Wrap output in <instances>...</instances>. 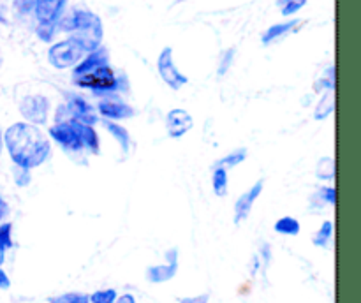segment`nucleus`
<instances>
[{"mask_svg":"<svg viewBox=\"0 0 361 303\" xmlns=\"http://www.w3.org/2000/svg\"><path fill=\"white\" fill-rule=\"evenodd\" d=\"M4 148L14 166L35 169L51 155V143L39 127L27 122H16L4 130Z\"/></svg>","mask_w":361,"mask_h":303,"instance_id":"nucleus-1","label":"nucleus"},{"mask_svg":"<svg viewBox=\"0 0 361 303\" xmlns=\"http://www.w3.org/2000/svg\"><path fill=\"white\" fill-rule=\"evenodd\" d=\"M49 137L69 154L87 152L97 155L101 150V141L94 125H87L76 118L53 122V125L49 127Z\"/></svg>","mask_w":361,"mask_h":303,"instance_id":"nucleus-2","label":"nucleus"},{"mask_svg":"<svg viewBox=\"0 0 361 303\" xmlns=\"http://www.w3.org/2000/svg\"><path fill=\"white\" fill-rule=\"evenodd\" d=\"M56 28L67 32L69 37H73L85 53H92L102 46V37H104V28H102L101 18L95 13L87 9H74L67 16L60 18Z\"/></svg>","mask_w":361,"mask_h":303,"instance_id":"nucleus-3","label":"nucleus"},{"mask_svg":"<svg viewBox=\"0 0 361 303\" xmlns=\"http://www.w3.org/2000/svg\"><path fill=\"white\" fill-rule=\"evenodd\" d=\"M73 83L85 90L94 92L97 97H104V95L116 94L118 90H122V78L116 76L109 63H101L92 69L73 73Z\"/></svg>","mask_w":361,"mask_h":303,"instance_id":"nucleus-4","label":"nucleus"},{"mask_svg":"<svg viewBox=\"0 0 361 303\" xmlns=\"http://www.w3.org/2000/svg\"><path fill=\"white\" fill-rule=\"evenodd\" d=\"M85 49L74 41L73 37H67L66 41H59L51 44L48 49V60L55 69H69L76 67L85 58Z\"/></svg>","mask_w":361,"mask_h":303,"instance_id":"nucleus-5","label":"nucleus"},{"mask_svg":"<svg viewBox=\"0 0 361 303\" xmlns=\"http://www.w3.org/2000/svg\"><path fill=\"white\" fill-rule=\"evenodd\" d=\"M20 113L23 122L32 125H46L49 118V99L42 94H32L23 97L20 104Z\"/></svg>","mask_w":361,"mask_h":303,"instance_id":"nucleus-6","label":"nucleus"},{"mask_svg":"<svg viewBox=\"0 0 361 303\" xmlns=\"http://www.w3.org/2000/svg\"><path fill=\"white\" fill-rule=\"evenodd\" d=\"M95 111L102 120H111V122H120V120H129L136 116V109L116 94H109L101 97V101L95 106Z\"/></svg>","mask_w":361,"mask_h":303,"instance_id":"nucleus-7","label":"nucleus"},{"mask_svg":"<svg viewBox=\"0 0 361 303\" xmlns=\"http://www.w3.org/2000/svg\"><path fill=\"white\" fill-rule=\"evenodd\" d=\"M157 70L161 80L168 85L171 90H182L187 83H189V78L183 73H180L178 67L175 66V60H173V49L169 46H166L161 51L157 58Z\"/></svg>","mask_w":361,"mask_h":303,"instance_id":"nucleus-8","label":"nucleus"},{"mask_svg":"<svg viewBox=\"0 0 361 303\" xmlns=\"http://www.w3.org/2000/svg\"><path fill=\"white\" fill-rule=\"evenodd\" d=\"M67 0H35L34 13L37 18V25L56 27L60 18L63 16Z\"/></svg>","mask_w":361,"mask_h":303,"instance_id":"nucleus-9","label":"nucleus"},{"mask_svg":"<svg viewBox=\"0 0 361 303\" xmlns=\"http://www.w3.org/2000/svg\"><path fill=\"white\" fill-rule=\"evenodd\" d=\"M194 127V118L187 109L175 108L166 115V130L171 140H180Z\"/></svg>","mask_w":361,"mask_h":303,"instance_id":"nucleus-10","label":"nucleus"},{"mask_svg":"<svg viewBox=\"0 0 361 303\" xmlns=\"http://www.w3.org/2000/svg\"><path fill=\"white\" fill-rule=\"evenodd\" d=\"M63 104L67 106L71 115L76 120H80V122L87 123V125H94V123L99 122V115L97 111H95V108L87 101V99L81 97V95L69 94L67 95V101L63 102Z\"/></svg>","mask_w":361,"mask_h":303,"instance_id":"nucleus-11","label":"nucleus"},{"mask_svg":"<svg viewBox=\"0 0 361 303\" xmlns=\"http://www.w3.org/2000/svg\"><path fill=\"white\" fill-rule=\"evenodd\" d=\"M263 187H264V182L263 180H257L256 183H254L252 187H250L249 190H245V192L242 194V196L236 199L235 203V224H242L245 218H249L250 211H252L254 208V203L257 201V197L261 196V192H263Z\"/></svg>","mask_w":361,"mask_h":303,"instance_id":"nucleus-12","label":"nucleus"},{"mask_svg":"<svg viewBox=\"0 0 361 303\" xmlns=\"http://www.w3.org/2000/svg\"><path fill=\"white\" fill-rule=\"evenodd\" d=\"M178 270V259H176V250H169L168 252V263L157 264V266L148 268L147 278L154 284H161V282L171 280Z\"/></svg>","mask_w":361,"mask_h":303,"instance_id":"nucleus-13","label":"nucleus"},{"mask_svg":"<svg viewBox=\"0 0 361 303\" xmlns=\"http://www.w3.org/2000/svg\"><path fill=\"white\" fill-rule=\"evenodd\" d=\"M102 123H104V129L113 136V140L120 144L123 154H129L130 147H133V140H130L129 130L123 125H120V123L111 122V120H102Z\"/></svg>","mask_w":361,"mask_h":303,"instance_id":"nucleus-14","label":"nucleus"},{"mask_svg":"<svg viewBox=\"0 0 361 303\" xmlns=\"http://www.w3.org/2000/svg\"><path fill=\"white\" fill-rule=\"evenodd\" d=\"M300 25H302V20H291V21H286V23L271 25V27L263 34V44H267V46L271 44V42L277 41V39H281V37H284V35L289 34V32L296 30Z\"/></svg>","mask_w":361,"mask_h":303,"instance_id":"nucleus-15","label":"nucleus"},{"mask_svg":"<svg viewBox=\"0 0 361 303\" xmlns=\"http://www.w3.org/2000/svg\"><path fill=\"white\" fill-rule=\"evenodd\" d=\"M335 111V90H324L317 101L316 109H314V118L323 122L330 118L331 113Z\"/></svg>","mask_w":361,"mask_h":303,"instance_id":"nucleus-16","label":"nucleus"},{"mask_svg":"<svg viewBox=\"0 0 361 303\" xmlns=\"http://www.w3.org/2000/svg\"><path fill=\"white\" fill-rule=\"evenodd\" d=\"M275 231L279 235H284V236H296L300 235V221L298 218L291 217V215H286V217H281L274 225Z\"/></svg>","mask_w":361,"mask_h":303,"instance_id":"nucleus-17","label":"nucleus"},{"mask_svg":"<svg viewBox=\"0 0 361 303\" xmlns=\"http://www.w3.org/2000/svg\"><path fill=\"white\" fill-rule=\"evenodd\" d=\"M228 171L222 168H215L214 175H212V189H214L215 196L224 197L228 194Z\"/></svg>","mask_w":361,"mask_h":303,"instance_id":"nucleus-18","label":"nucleus"},{"mask_svg":"<svg viewBox=\"0 0 361 303\" xmlns=\"http://www.w3.org/2000/svg\"><path fill=\"white\" fill-rule=\"evenodd\" d=\"M245 159H247V148H238V150L229 152L228 155H224V157L217 162V166H215V168H222L228 171V169L236 168V166L242 164Z\"/></svg>","mask_w":361,"mask_h":303,"instance_id":"nucleus-19","label":"nucleus"},{"mask_svg":"<svg viewBox=\"0 0 361 303\" xmlns=\"http://www.w3.org/2000/svg\"><path fill=\"white\" fill-rule=\"evenodd\" d=\"M316 176L324 180V182H331L335 178V159L334 157H321L316 166Z\"/></svg>","mask_w":361,"mask_h":303,"instance_id":"nucleus-20","label":"nucleus"},{"mask_svg":"<svg viewBox=\"0 0 361 303\" xmlns=\"http://www.w3.org/2000/svg\"><path fill=\"white\" fill-rule=\"evenodd\" d=\"M331 238H334V222L324 221L323 225L317 229V233L314 235V245L317 247H328L330 245Z\"/></svg>","mask_w":361,"mask_h":303,"instance_id":"nucleus-21","label":"nucleus"},{"mask_svg":"<svg viewBox=\"0 0 361 303\" xmlns=\"http://www.w3.org/2000/svg\"><path fill=\"white\" fill-rule=\"evenodd\" d=\"M49 303H90L88 295L85 292H63V295L51 296L48 299Z\"/></svg>","mask_w":361,"mask_h":303,"instance_id":"nucleus-22","label":"nucleus"},{"mask_svg":"<svg viewBox=\"0 0 361 303\" xmlns=\"http://www.w3.org/2000/svg\"><path fill=\"white\" fill-rule=\"evenodd\" d=\"M314 90L321 92V94H323L324 90H335V66L328 67L326 73H324V76L321 78V80L316 81V85H314Z\"/></svg>","mask_w":361,"mask_h":303,"instance_id":"nucleus-23","label":"nucleus"},{"mask_svg":"<svg viewBox=\"0 0 361 303\" xmlns=\"http://www.w3.org/2000/svg\"><path fill=\"white\" fill-rule=\"evenodd\" d=\"M116 291L115 289H99L94 295L88 296L90 303H115L116 299Z\"/></svg>","mask_w":361,"mask_h":303,"instance_id":"nucleus-24","label":"nucleus"},{"mask_svg":"<svg viewBox=\"0 0 361 303\" xmlns=\"http://www.w3.org/2000/svg\"><path fill=\"white\" fill-rule=\"evenodd\" d=\"M335 187H323V189L317 190L316 194L312 196V199H317V203H326V204H334L335 206V201H337V197H335Z\"/></svg>","mask_w":361,"mask_h":303,"instance_id":"nucleus-25","label":"nucleus"},{"mask_svg":"<svg viewBox=\"0 0 361 303\" xmlns=\"http://www.w3.org/2000/svg\"><path fill=\"white\" fill-rule=\"evenodd\" d=\"M30 169H25L20 168V166H14L13 169V176H14V182H16L18 187H27L30 183L32 176H30Z\"/></svg>","mask_w":361,"mask_h":303,"instance_id":"nucleus-26","label":"nucleus"},{"mask_svg":"<svg viewBox=\"0 0 361 303\" xmlns=\"http://www.w3.org/2000/svg\"><path fill=\"white\" fill-rule=\"evenodd\" d=\"M305 4L307 0H289L286 6H282V16H293V14L298 13Z\"/></svg>","mask_w":361,"mask_h":303,"instance_id":"nucleus-27","label":"nucleus"},{"mask_svg":"<svg viewBox=\"0 0 361 303\" xmlns=\"http://www.w3.org/2000/svg\"><path fill=\"white\" fill-rule=\"evenodd\" d=\"M233 53H235V49H228V51H226V55L222 56L221 67H219V74L228 73L229 66H231V62H233Z\"/></svg>","mask_w":361,"mask_h":303,"instance_id":"nucleus-28","label":"nucleus"},{"mask_svg":"<svg viewBox=\"0 0 361 303\" xmlns=\"http://www.w3.org/2000/svg\"><path fill=\"white\" fill-rule=\"evenodd\" d=\"M210 296L208 295H197V296H189V298H182L180 303H208Z\"/></svg>","mask_w":361,"mask_h":303,"instance_id":"nucleus-29","label":"nucleus"},{"mask_svg":"<svg viewBox=\"0 0 361 303\" xmlns=\"http://www.w3.org/2000/svg\"><path fill=\"white\" fill-rule=\"evenodd\" d=\"M7 215H9V204H7V201L0 196V224L6 221Z\"/></svg>","mask_w":361,"mask_h":303,"instance_id":"nucleus-30","label":"nucleus"},{"mask_svg":"<svg viewBox=\"0 0 361 303\" xmlns=\"http://www.w3.org/2000/svg\"><path fill=\"white\" fill-rule=\"evenodd\" d=\"M11 287V280L9 277H7L6 271L0 268V289H9Z\"/></svg>","mask_w":361,"mask_h":303,"instance_id":"nucleus-31","label":"nucleus"},{"mask_svg":"<svg viewBox=\"0 0 361 303\" xmlns=\"http://www.w3.org/2000/svg\"><path fill=\"white\" fill-rule=\"evenodd\" d=\"M115 303H136V298L133 295H122V296H116Z\"/></svg>","mask_w":361,"mask_h":303,"instance_id":"nucleus-32","label":"nucleus"},{"mask_svg":"<svg viewBox=\"0 0 361 303\" xmlns=\"http://www.w3.org/2000/svg\"><path fill=\"white\" fill-rule=\"evenodd\" d=\"M6 247L2 245V242H0V268H2V264H4V261H6Z\"/></svg>","mask_w":361,"mask_h":303,"instance_id":"nucleus-33","label":"nucleus"},{"mask_svg":"<svg viewBox=\"0 0 361 303\" xmlns=\"http://www.w3.org/2000/svg\"><path fill=\"white\" fill-rule=\"evenodd\" d=\"M4 150V130L0 129V154H2Z\"/></svg>","mask_w":361,"mask_h":303,"instance_id":"nucleus-34","label":"nucleus"},{"mask_svg":"<svg viewBox=\"0 0 361 303\" xmlns=\"http://www.w3.org/2000/svg\"><path fill=\"white\" fill-rule=\"evenodd\" d=\"M289 2V0H277V6H286V4H288Z\"/></svg>","mask_w":361,"mask_h":303,"instance_id":"nucleus-35","label":"nucleus"},{"mask_svg":"<svg viewBox=\"0 0 361 303\" xmlns=\"http://www.w3.org/2000/svg\"><path fill=\"white\" fill-rule=\"evenodd\" d=\"M2 62H4V56H2V51H0V67H2Z\"/></svg>","mask_w":361,"mask_h":303,"instance_id":"nucleus-36","label":"nucleus"},{"mask_svg":"<svg viewBox=\"0 0 361 303\" xmlns=\"http://www.w3.org/2000/svg\"><path fill=\"white\" fill-rule=\"evenodd\" d=\"M176 2H183V0H176Z\"/></svg>","mask_w":361,"mask_h":303,"instance_id":"nucleus-37","label":"nucleus"}]
</instances>
